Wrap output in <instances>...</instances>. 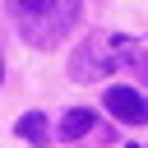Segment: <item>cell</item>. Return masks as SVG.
Instances as JSON below:
<instances>
[{
  "label": "cell",
  "mask_w": 148,
  "mask_h": 148,
  "mask_svg": "<svg viewBox=\"0 0 148 148\" xmlns=\"http://www.w3.org/2000/svg\"><path fill=\"white\" fill-rule=\"evenodd\" d=\"M92 130V111L88 106H74V111H65V120H60V139H79V134H88Z\"/></svg>",
  "instance_id": "cell-5"
},
{
  "label": "cell",
  "mask_w": 148,
  "mask_h": 148,
  "mask_svg": "<svg viewBox=\"0 0 148 148\" xmlns=\"http://www.w3.org/2000/svg\"><path fill=\"white\" fill-rule=\"evenodd\" d=\"M130 56H134V42H130L125 32H92V37H83V42L74 46V56H69V79L92 83V79L111 74L116 65H130Z\"/></svg>",
  "instance_id": "cell-1"
},
{
  "label": "cell",
  "mask_w": 148,
  "mask_h": 148,
  "mask_svg": "<svg viewBox=\"0 0 148 148\" xmlns=\"http://www.w3.org/2000/svg\"><path fill=\"white\" fill-rule=\"evenodd\" d=\"M106 111L125 125H148V97L134 92V88H120V83L106 88Z\"/></svg>",
  "instance_id": "cell-3"
},
{
  "label": "cell",
  "mask_w": 148,
  "mask_h": 148,
  "mask_svg": "<svg viewBox=\"0 0 148 148\" xmlns=\"http://www.w3.org/2000/svg\"><path fill=\"white\" fill-rule=\"evenodd\" d=\"M9 9H14V23L23 28V37L32 46H56L79 14L74 0H14Z\"/></svg>",
  "instance_id": "cell-2"
},
{
  "label": "cell",
  "mask_w": 148,
  "mask_h": 148,
  "mask_svg": "<svg viewBox=\"0 0 148 148\" xmlns=\"http://www.w3.org/2000/svg\"><path fill=\"white\" fill-rule=\"evenodd\" d=\"M14 134H18V139H28V143H46V139H51V125H46V116H42V111H28V116H18Z\"/></svg>",
  "instance_id": "cell-4"
},
{
  "label": "cell",
  "mask_w": 148,
  "mask_h": 148,
  "mask_svg": "<svg viewBox=\"0 0 148 148\" xmlns=\"http://www.w3.org/2000/svg\"><path fill=\"white\" fill-rule=\"evenodd\" d=\"M0 69H5V65H0Z\"/></svg>",
  "instance_id": "cell-6"
}]
</instances>
